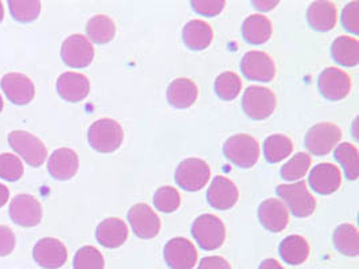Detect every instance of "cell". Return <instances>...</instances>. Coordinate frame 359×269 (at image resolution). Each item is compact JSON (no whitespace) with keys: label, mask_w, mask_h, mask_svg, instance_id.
<instances>
[{"label":"cell","mask_w":359,"mask_h":269,"mask_svg":"<svg viewBox=\"0 0 359 269\" xmlns=\"http://www.w3.org/2000/svg\"><path fill=\"white\" fill-rule=\"evenodd\" d=\"M1 89L7 99L17 105H27L35 96L33 81L22 73H8L3 76Z\"/></svg>","instance_id":"16"},{"label":"cell","mask_w":359,"mask_h":269,"mask_svg":"<svg viewBox=\"0 0 359 269\" xmlns=\"http://www.w3.org/2000/svg\"><path fill=\"white\" fill-rule=\"evenodd\" d=\"M309 25L316 32H330L338 20V10L332 1H313L307 10Z\"/></svg>","instance_id":"23"},{"label":"cell","mask_w":359,"mask_h":269,"mask_svg":"<svg viewBox=\"0 0 359 269\" xmlns=\"http://www.w3.org/2000/svg\"><path fill=\"white\" fill-rule=\"evenodd\" d=\"M335 159L342 165L346 178L357 181L359 174V152L355 146L350 143H342L335 150Z\"/></svg>","instance_id":"32"},{"label":"cell","mask_w":359,"mask_h":269,"mask_svg":"<svg viewBox=\"0 0 359 269\" xmlns=\"http://www.w3.org/2000/svg\"><path fill=\"white\" fill-rule=\"evenodd\" d=\"M341 139L342 131L338 125L331 123H320L309 130L304 139V144L312 155L325 156L334 150Z\"/></svg>","instance_id":"8"},{"label":"cell","mask_w":359,"mask_h":269,"mask_svg":"<svg viewBox=\"0 0 359 269\" xmlns=\"http://www.w3.org/2000/svg\"><path fill=\"white\" fill-rule=\"evenodd\" d=\"M86 34L93 43L105 45L114 39L116 26L111 18L96 15L89 19V22L86 23Z\"/></svg>","instance_id":"31"},{"label":"cell","mask_w":359,"mask_h":269,"mask_svg":"<svg viewBox=\"0 0 359 269\" xmlns=\"http://www.w3.org/2000/svg\"><path fill=\"white\" fill-rule=\"evenodd\" d=\"M309 184L320 195H330L342 185V172L332 163H320L312 168Z\"/></svg>","instance_id":"17"},{"label":"cell","mask_w":359,"mask_h":269,"mask_svg":"<svg viewBox=\"0 0 359 269\" xmlns=\"http://www.w3.org/2000/svg\"><path fill=\"white\" fill-rule=\"evenodd\" d=\"M191 233L198 245L205 251L218 249L226 238L224 222L214 214L199 216L191 226Z\"/></svg>","instance_id":"4"},{"label":"cell","mask_w":359,"mask_h":269,"mask_svg":"<svg viewBox=\"0 0 359 269\" xmlns=\"http://www.w3.org/2000/svg\"><path fill=\"white\" fill-rule=\"evenodd\" d=\"M343 27L351 34L359 33V3L351 1L348 3L342 11Z\"/></svg>","instance_id":"39"},{"label":"cell","mask_w":359,"mask_h":269,"mask_svg":"<svg viewBox=\"0 0 359 269\" xmlns=\"http://www.w3.org/2000/svg\"><path fill=\"white\" fill-rule=\"evenodd\" d=\"M272 35L271 20L260 14L246 18L243 23V36L250 45H262L269 41Z\"/></svg>","instance_id":"27"},{"label":"cell","mask_w":359,"mask_h":269,"mask_svg":"<svg viewBox=\"0 0 359 269\" xmlns=\"http://www.w3.org/2000/svg\"><path fill=\"white\" fill-rule=\"evenodd\" d=\"M3 106H4V102H3V99H1V96H0V112L3 111Z\"/></svg>","instance_id":"47"},{"label":"cell","mask_w":359,"mask_h":269,"mask_svg":"<svg viewBox=\"0 0 359 269\" xmlns=\"http://www.w3.org/2000/svg\"><path fill=\"white\" fill-rule=\"evenodd\" d=\"M331 55L339 65L357 67L359 64V42L355 38L342 35L331 45Z\"/></svg>","instance_id":"28"},{"label":"cell","mask_w":359,"mask_h":269,"mask_svg":"<svg viewBox=\"0 0 359 269\" xmlns=\"http://www.w3.org/2000/svg\"><path fill=\"white\" fill-rule=\"evenodd\" d=\"M8 197H10V191L8 188L4 185L0 184V207L4 206L7 201H8Z\"/></svg>","instance_id":"45"},{"label":"cell","mask_w":359,"mask_h":269,"mask_svg":"<svg viewBox=\"0 0 359 269\" xmlns=\"http://www.w3.org/2000/svg\"><path fill=\"white\" fill-rule=\"evenodd\" d=\"M259 269H284V267L273 258H266L260 264Z\"/></svg>","instance_id":"44"},{"label":"cell","mask_w":359,"mask_h":269,"mask_svg":"<svg viewBox=\"0 0 359 269\" xmlns=\"http://www.w3.org/2000/svg\"><path fill=\"white\" fill-rule=\"evenodd\" d=\"M33 258L42 268H61L67 260V249L60 240L46 237L35 244L33 248Z\"/></svg>","instance_id":"14"},{"label":"cell","mask_w":359,"mask_h":269,"mask_svg":"<svg viewBox=\"0 0 359 269\" xmlns=\"http://www.w3.org/2000/svg\"><path fill=\"white\" fill-rule=\"evenodd\" d=\"M226 159L240 168L253 167L260 158V146L250 134H234L224 144Z\"/></svg>","instance_id":"2"},{"label":"cell","mask_w":359,"mask_h":269,"mask_svg":"<svg viewBox=\"0 0 359 269\" xmlns=\"http://www.w3.org/2000/svg\"><path fill=\"white\" fill-rule=\"evenodd\" d=\"M10 13L20 23H30L39 17L41 1L38 0H10Z\"/></svg>","instance_id":"34"},{"label":"cell","mask_w":359,"mask_h":269,"mask_svg":"<svg viewBox=\"0 0 359 269\" xmlns=\"http://www.w3.org/2000/svg\"><path fill=\"white\" fill-rule=\"evenodd\" d=\"M214 33L212 26L205 20H190L183 29V42L191 50H205L212 45Z\"/></svg>","instance_id":"24"},{"label":"cell","mask_w":359,"mask_h":269,"mask_svg":"<svg viewBox=\"0 0 359 269\" xmlns=\"http://www.w3.org/2000/svg\"><path fill=\"white\" fill-rule=\"evenodd\" d=\"M10 217L23 228H34L42 221V206L29 194H19L10 205Z\"/></svg>","instance_id":"15"},{"label":"cell","mask_w":359,"mask_h":269,"mask_svg":"<svg viewBox=\"0 0 359 269\" xmlns=\"http://www.w3.org/2000/svg\"><path fill=\"white\" fill-rule=\"evenodd\" d=\"M262 150L265 159L269 163H278L292 153L294 143L285 134H272L265 139Z\"/></svg>","instance_id":"30"},{"label":"cell","mask_w":359,"mask_h":269,"mask_svg":"<svg viewBox=\"0 0 359 269\" xmlns=\"http://www.w3.org/2000/svg\"><path fill=\"white\" fill-rule=\"evenodd\" d=\"M133 233L139 238L151 240L161 232V219L147 203H136L128 212Z\"/></svg>","instance_id":"13"},{"label":"cell","mask_w":359,"mask_h":269,"mask_svg":"<svg viewBox=\"0 0 359 269\" xmlns=\"http://www.w3.org/2000/svg\"><path fill=\"white\" fill-rule=\"evenodd\" d=\"M243 88L241 78L234 71H225L215 80L214 89L217 96L224 101H233L238 97Z\"/></svg>","instance_id":"33"},{"label":"cell","mask_w":359,"mask_h":269,"mask_svg":"<svg viewBox=\"0 0 359 269\" xmlns=\"http://www.w3.org/2000/svg\"><path fill=\"white\" fill-rule=\"evenodd\" d=\"M318 88L326 100H343L351 90V78L338 67H327L319 74Z\"/></svg>","instance_id":"10"},{"label":"cell","mask_w":359,"mask_h":269,"mask_svg":"<svg viewBox=\"0 0 359 269\" xmlns=\"http://www.w3.org/2000/svg\"><path fill=\"white\" fill-rule=\"evenodd\" d=\"M80 167L79 155L70 149H58L51 153L48 162L49 174L57 181L72 179Z\"/></svg>","instance_id":"19"},{"label":"cell","mask_w":359,"mask_h":269,"mask_svg":"<svg viewBox=\"0 0 359 269\" xmlns=\"http://www.w3.org/2000/svg\"><path fill=\"white\" fill-rule=\"evenodd\" d=\"M198 97V86L189 78H177L167 89V100L177 109H187Z\"/></svg>","instance_id":"25"},{"label":"cell","mask_w":359,"mask_h":269,"mask_svg":"<svg viewBox=\"0 0 359 269\" xmlns=\"http://www.w3.org/2000/svg\"><path fill=\"white\" fill-rule=\"evenodd\" d=\"M259 219L268 232L280 233L288 225V221H290L288 209L280 200L269 198L260 205Z\"/></svg>","instance_id":"20"},{"label":"cell","mask_w":359,"mask_h":269,"mask_svg":"<svg viewBox=\"0 0 359 269\" xmlns=\"http://www.w3.org/2000/svg\"><path fill=\"white\" fill-rule=\"evenodd\" d=\"M57 92L69 102L85 100L90 92V83L86 76L76 71H66L57 80Z\"/></svg>","instance_id":"18"},{"label":"cell","mask_w":359,"mask_h":269,"mask_svg":"<svg viewBox=\"0 0 359 269\" xmlns=\"http://www.w3.org/2000/svg\"><path fill=\"white\" fill-rule=\"evenodd\" d=\"M96 238L102 247L108 249L120 248L128 238V226L120 219H104L97 226Z\"/></svg>","instance_id":"22"},{"label":"cell","mask_w":359,"mask_h":269,"mask_svg":"<svg viewBox=\"0 0 359 269\" xmlns=\"http://www.w3.org/2000/svg\"><path fill=\"white\" fill-rule=\"evenodd\" d=\"M104 256L95 247H82L73 260L74 269H104Z\"/></svg>","instance_id":"36"},{"label":"cell","mask_w":359,"mask_h":269,"mask_svg":"<svg viewBox=\"0 0 359 269\" xmlns=\"http://www.w3.org/2000/svg\"><path fill=\"white\" fill-rule=\"evenodd\" d=\"M8 143L32 167H41L48 158V149L43 142L30 132L13 131L8 134Z\"/></svg>","instance_id":"5"},{"label":"cell","mask_w":359,"mask_h":269,"mask_svg":"<svg viewBox=\"0 0 359 269\" xmlns=\"http://www.w3.org/2000/svg\"><path fill=\"white\" fill-rule=\"evenodd\" d=\"M238 201V188L225 177H215L208 190L209 205L218 210H229Z\"/></svg>","instance_id":"21"},{"label":"cell","mask_w":359,"mask_h":269,"mask_svg":"<svg viewBox=\"0 0 359 269\" xmlns=\"http://www.w3.org/2000/svg\"><path fill=\"white\" fill-rule=\"evenodd\" d=\"M252 4L260 11H269L278 6V1H252Z\"/></svg>","instance_id":"43"},{"label":"cell","mask_w":359,"mask_h":269,"mask_svg":"<svg viewBox=\"0 0 359 269\" xmlns=\"http://www.w3.org/2000/svg\"><path fill=\"white\" fill-rule=\"evenodd\" d=\"M124 140L121 125L112 118H100L88 130V142L97 152L111 153L120 149Z\"/></svg>","instance_id":"1"},{"label":"cell","mask_w":359,"mask_h":269,"mask_svg":"<svg viewBox=\"0 0 359 269\" xmlns=\"http://www.w3.org/2000/svg\"><path fill=\"white\" fill-rule=\"evenodd\" d=\"M225 1L222 0H196L191 1L193 10L203 17H215L225 8Z\"/></svg>","instance_id":"40"},{"label":"cell","mask_w":359,"mask_h":269,"mask_svg":"<svg viewBox=\"0 0 359 269\" xmlns=\"http://www.w3.org/2000/svg\"><path fill=\"white\" fill-rule=\"evenodd\" d=\"M243 109L248 118L265 120L276 109V96L271 89L260 85L249 86L243 96Z\"/></svg>","instance_id":"6"},{"label":"cell","mask_w":359,"mask_h":269,"mask_svg":"<svg viewBox=\"0 0 359 269\" xmlns=\"http://www.w3.org/2000/svg\"><path fill=\"white\" fill-rule=\"evenodd\" d=\"M23 172L25 168L18 156L7 152L0 155V178L10 182H17L22 178Z\"/></svg>","instance_id":"38"},{"label":"cell","mask_w":359,"mask_h":269,"mask_svg":"<svg viewBox=\"0 0 359 269\" xmlns=\"http://www.w3.org/2000/svg\"><path fill=\"white\" fill-rule=\"evenodd\" d=\"M311 156L304 152H297L281 167V177L285 181H297L303 178L311 167Z\"/></svg>","instance_id":"35"},{"label":"cell","mask_w":359,"mask_h":269,"mask_svg":"<svg viewBox=\"0 0 359 269\" xmlns=\"http://www.w3.org/2000/svg\"><path fill=\"white\" fill-rule=\"evenodd\" d=\"M281 258L290 265H300L310 256L309 241L299 235H288L278 247Z\"/></svg>","instance_id":"26"},{"label":"cell","mask_w":359,"mask_h":269,"mask_svg":"<svg viewBox=\"0 0 359 269\" xmlns=\"http://www.w3.org/2000/svg\"><path fill=\"white\" fill-rule=\"evenodd\" d=\"M164 260L171 269H193L198 260V252L191 241L184 237H177L165 244Z\"/></svg>","instance_id":"12"},{"label":"cell","mask_w":359,"mask_h":269,"mask_svg":"<svg viewBox=\"0 0 359 269\" xmlns=\"http://www.w3.org/2000/svg\"><path fill=\"white\" fill-rule=\"evenodd\" d=\"M281 202L294 217L306 219L315 212L316 200L311 194L306 182L300 181L292 185H280L276 190Z\"/></svg>","instance_id":"3"},{"label":"cell","mask_w":359,"mask_h":269,"mask_svg":"<svg viewBox=\"0 0 359 269\" xmlns=\"http://www.w3.org/2000/svg\"><path fill=\"white\" fill-rule=\"evenodd\" d=\"M334 245L339 252L355 257L359 254V235L358 229L353 223H343L339 225L334 232Z\"/></svg>","instance_id":"29"},{"label":"cell","mask_w":359,"mask_h":269,"mask_svg":"<svg viewBox=\"0 0 359 269\" xmlns=\"http://www.w3.org/2000/svg\"><path fill=\"white\" fill-rule=\"evenodd\" d=\"M241 71L248 80L269 83L276 76L273 60L264 51H249L241 60Z\"/></svg>","instance_id":"11"},{"label":"cell","mask_w":359,"mask_h":269,"mask_svg":"<svg viewBox=\"0 0 359 269\" xmlns=\"http://www.w3.org/2000/svg\"><path fill=\"white\" fill-rule=\"evenodd\" d=\"M209 165L198 158H189L180 162L175 171V182L186 191H198L210 179Z\"/></svg>","instance_id":"7"},{"label":"cell","mask_w":359,"mask_h":269,"mask_svg":"<svg viewBox=\"0 0 359 269\" xmlns=\"http://www.w3.org/2000/svg\"><path fill=\"white\" fill-rule=\"evenodd\" d=\"M196 269H231L228 260L221 256H209L201 260Z\"/></svg>","instance_id":"42"},{"label":"cell","mask_w":359,"mask_h":269,"mask_svg":"<svg viewBox=\"0 0 359 269\" xmlns=\"http://www.w3.org/2000/svg\"><path fill=\"white\" fill-rule=\"evenodd\" d=\"M3 18H4V8H3V4L0 1V22L3 20Z\"/></svg>","instance_id":"46"},{"label":"cell","mask_w":359,"mask_h":269,"mask_svg":"<svg viewBox=\"0 0 359 269\" xmlns=\"http://www.w3.org/2000/svg\"><path fill=\"white\" fill-rule=\"evenodd\" d=\"M154 205L159 212L174 213L180 206V191L171 186H164L158 188L154 195Z\"/></svg>","instance_id":"37"},{"label":"cell","mask_w":359,"mask_h":269,"mask_svg":"<svg viewBox=\"0 0 359 269\" xmlns=\"http://www.w3.org/2000/svg\"><path fill=\"white\" fill-rule=\"evenodd\" d=\"M61 57L67 67L83 69L92 64L95 58V49L86 36L81 34H73L66 38L62 43Z\"/></svg>","instance_id":"9"},{"label":"cell","mask_w":359,"mask_h":269,"mask_svg":"<svg viewBox=\"0 0 359 269\" xmlns=\"http://www.w3.org/2000/svg\"><path fill=\"white\" fill-rule=\"evenodd\" d=\"M15 245L17 237L14 232L6 225H0V257L8 256L15 249Z\"/></svg>","instance_id":"41"}]
</instances>
